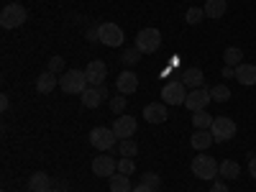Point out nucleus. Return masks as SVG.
<instances>
[{
  "instance_id": "f257e3e1",
  "label": "nucleus",
  "mask_w": 256,
  "mask_h": 192,
  "mask_svg": "<svg viewBox=\"0 0 256 192\" xmlns=\"http://www.w3.org/2000/svg\"><path fill=\"white\" fill-rule=\"evenodd\" d=\"M59 88H62V92H67V95H82L84 90L90 88V82H88L84 70H67V72L59 74Z\"/></svg>"
},
{
  "instance_id": "f03ea898",
  "label": "nucleus",
  "mask_w": 256,
  "mask_h": 192,
  "mask_svg": "<svg viewBox=\"0 0 256 192\" xmlns=\"http://www.w3.org/2000/svg\"><path fill=\"white\" fill-rule=\"evenodd\" d=\"M26 18H28V10L24 6H20V3H10V6H6L3 10H0V26L13 31L18 26H24Z\"/></svg>"
},
{
  "instance_id": "7ed1b4c3",
  "label": "nucleus",
  "mask_w": 256,
  "mask_h": 192,
  "mask_svg": "<svg viewBox=\"0 0 256 192\" xmlns=\"http://www.w3.org/2000/svg\"><path fill=\"white\" fill-rule=\"evenodd\" d=\"M218 169H220V164L208 154H198L195 159H192V174H195L198 180H216Z\"/></svg>"
},
{
  "instance_id": "20e7f679",
  "label": "nucleus",
  "mask_w": 256,
  "mask_h": 192,
  "mask_svg": "<svg viewBox=\"0 0 256 192\" xmlns=\"http://www.w3.org/2000/svg\"><path fill=\"white\" fill-rule=\"evenodd\" d=\"M159 46H162V34H159V28H141V31H138V36H136V49H138L141 54H154V52H159Z\"/></svg>"
},
{
  "instance_id": "39448f33",
  "label": "nucleus",
  "mask_w": 256,
  "mask_h": 192,
  "mask_svg": "<svg viewBox=\"0 0 256 192\" xmlns=\"http://www.w3.org/2000/svg\"><path fill=\"white\" fill-rule=\"evenodd\" d=\"M210 134L218 144H226V141H230L233 136H236V123H233V118H228V116H218V118H212Z\"/></svg>"
},
{
  "instance_id": "423d86ee",
  "label": "nucleus",
  "mask_w": 256,
  "mask_h": 192,
  "mask_svg": "<svg viewBox=\"0 0 256 192\" xmlns=\"http://www.w3.org/2000/svg\"><path fill=\"white\" fill-rule=\"evenodd\" d=\"M162 100L166 105H184L187 100V88L182 84V80H174V82H166L162 88Z\"/></svg>"
},
{
  "instance_id": "0eeeda50",
  "label": "nucleus",
  "mask_w": 256,
  "mask_h": 192,
  "mask_svg": "<svg viewBox=\"0 0 256 192\" xmlns=\"http://www.w3.org/2000/svg\"><path fill=\"white\" fill-rule=\"evenodd\" d=\"M116 131L113 128H105V126H98V128H92L90 131V144L95 146V148H100V152H108V148H113L116 146Z\"/></svg>"
},
{
  "instance_id": "6e6552de",
  "label": "nucleus",
  "mask_w": 256,
  "mask_h": 192,
  "mask_svg": "<svg viewBox=\"0 0 256 192\" xmlns=\"http://www.w3.org/2000/svg\"><path fill=\"white\" fill-rule=\"evenodd\" d=\"M98 34H100V44H105V46H120L123 44V28L118 26V24H100L98 26Z\"/></svg>"
},
{
  "instance_id": "1a4fd4ad",
  "label": "nucleus",
  "mask_w": 256,
  "mask_h": 192,
  "mask_svg": "<svg viewBox=\"0 0 256 192\" xmlns=\"http://www.w3.org/2000/svg\"><path fill=\"white\" fill-rule=\"evenodd\" d=\"M210 88H198V90H192L187 92V100H184V108L192 110V113H198V110H205L208 108V102H210Z\"/></svg>"
},
{
  "instance_id": "9d476101",
  "label": "nucleus",
  "mask_w": 256,
  "mask_h": 192,
  "mask_svg": "<svg viewBox=\"0 0 256 192\" xmlns=\"http://www.w3.org/2000/svg\"><path fill=\"white\" fill-rule=\"evenodd\" d=\"M116 169H118V162L110 154H100L92 159V174L95 177H113Z\"/></svg>"
},
{
  "instance_id": "9b49d317",
  "label": "nucleus",
  "mask_w": 256,
  "mask_h": 192,
  "mask_svg": "<svg viewBox=\"0 0 256 192\" xmlns=\"http://www.w3.org/2000/svg\"><path fill=\"white\" fill-rule=\"evenodd\" d=\"M84 74H88L90 88H98V84H102L105 77H108V64L100 62V59H92L88 67H84Z\"/></svg>"
},
{
  "instance_id": "f8f14e48",
  "label": "nucleus",
  "mask_w": 256,
  "mask_h": 192,
  "mask_svg": "<svg viewBox=\"0 0 256 192\" xmlns=\"http://www.w3.org/2000/svg\"><path fill=\"white\" fill-rule=\"evenodd\" d=\"M116 90L120 95H134L138 90V74L134 70H123L118 74V80H116Z\"/></svg>"
},
{
  "instance_id": "ddd939ff",
  "label": "nucleus",
  "mask_w": 256,
  "mask_h": 192,
  "mask_svg": "<svg viewBox=\"0 0 256 192\" xmlns=\"http://www.w3.org/2000/svg\"><path fill=\"white\" fill-rule=\"evenodd\" d=\"M136 128H138V123H136L134 116H126V113H123V116H118V118L113 120V131H116L118 138H134Z\"/></svg>"
},
{
  "instance_id": "4468645a",
  "label": "nucleus",
  "mask_w": 256,
  "mask_h": 192,
  "mask_svg": "<svg viewBox=\"0 0 256 192\" xmlns=\"http://www.w3.org/2000/svg\"><path fill=\"white\" fill-rule=\"evenodd\" d=\"M105 95H108L105 84H98V88H88V90H84V92L80 95V100H82L84 108H100V102H102Z\"/></svg>"
},
{
  "instance_id": "2eb2a0df",
  "label": "nucleus",
  "mask_w": 256,
  "mask_h": 192,
  "mask_svg": "<svg viewBox=\"0 0 256 192\" xmlns=\"http://www.w3.org/2000/svg\"><path fill=\"white\" fill-rule=\"evenodd\" d=\"M166 118H169L166 102H148L144 108V120H148V123H164Z\"/></svg>"
},
{
  "instance_id": "dca6fc26",
  "label": "nucleus",
  "mask_w": 256,
  "mask_h": 192,
  "mask_svg": "<svg viewBox=\"0 0 256 192\" xmlns=\"http://www.w3.org/2000/svg\"><path fill=\"white\" fill-rule=\"evenodd\" d=\"M59 84V74H54V72H41L38 77H36V90L41 92V95H49L54 88Z\"/></svg>"
},
{
  "instance_id": "f3484780",
  "label": "nucleus",
  "mask_w": 256,
  "mask_h": 192,
  "mask_svg": "<svg viewBox=\"0 0 256 192\" xmlns=\"http://www.w3.org/2000/svg\"><path fill=\"white\" fill-rule=\"evenodd\" d=\"M202 80H205V74H202L200 67H187L182 72V84H184V88H190V90L202 88Z\"/></svg>"
},
{
  "instance_id": "a211bd4d",
  "label": "nucleus",
  "mask_w": 256,
  "mask_h": 192,
  "mask_svg": "<svg viewBox=\"0 0 256 192\" xmlns=\"http://www.w3.org/2000/svg\"><path fill=\"white\" fill-rule=\"evenodd\" d=\"M216 141L212 138V134H210V128H195V134H192V138H190V144H192V148H198V152H205V148Z\"/></svg>"
},
{
  "instance_id": "6ab92c4d",
  "label": "nucleus",
  "mask_w": 256,
  "mask_h": 192,
  "mask_svg": "<svg viewBox=\"0 0 256 192\" xmlns=\"http://www.w3.org/2000/svg\"><path fill=\"white\" fill-rule=\"evenodd\" d=\"M28 190L31 192H49L52 190V177L46 172H34L28 180Z\"/></svg>"
},
{
  "instance_id": "aec40b11",
  "label": "nucleus",
  "mask_w": 256,
  "mask_h": 192,
  "mask_svg": "<svg viewBox=\"0 0 256 192\" xmlns=\"http://www.w3.org/2000/svg\"><path fill=\"white\" fill-rule=\"evenodd\" d=\"M236 80L241 84H246V88L256 84V67H254V64H238V67H236Z\"/></svg>"
},
{
  "instance_id": "412c9836",
  "label": "nucleus",
  "mask_w": 256,
  "mask_h": 192,
  "mask_svg": "<svg viewBox=\"0 0 256 192\" xmlns=\"http://www.w3.org/2000/svg\"><path fill=\"white\" fill-rule=\"evenodd\" d=\"M218 174H220L223 180H238V177H241V164H238L236 159H226V162H220Z\"/></svg>"
},
{
  "instance_id": "4be33fe9",
  "label": "nucleus",
  "mask_w": 256,
  "mask_h": 192,
  "mask_svg": "<svg viewBox=\"0 0 256 192\" xmlns=\"http://www.w3.org/2000/svg\"><path fill=\"white\" fill-rule=\"evenodd\" d=\"M202 10H205L208 18H223L226 10H228V3H226V0H208Z\"/></svg>"
},
{
  "instance_id": "5701e85b",
  "label": "nucleus",
  "mask_w": 256,
  "mask_h": 192,
  "mask_svg": "<svg viewBox=\"0 0 256 192\" xmlns=\"http://www.w3.org/2000/svg\"><path fill=\"white\" fill-rule=\"evenodd\" d=\"M108 182H110V192H134L128 174H120V172H118V174L108 177Z\"/></svg>"
},
{
  "instance_id": "b1692460",
  "label": "nucleus",
  "mask_w": 256,
  "mask_h": 192,
  "mask_svg": "<svg viewBox=\"0 0 256 192\" xmlns=\"http://www.w3.org/2000/svg\"><path fill=\"white\" fill-rule=\"evenodd\" d=\"M241 59H244V52H241L238 46H228V49L223 52V62H226V67H238V64H244Z\"/></svg>"
},
{
  "instance_id": "393cba45",
  "label": "nucleus",
  "mask_w": 256,
  "mask_h": 192,
  "mask_svg": "<svg viewBox=\"0 0 256 192\" xmlns=\"http://www.w3.org/2000/svg\"><path fill=\"white\" fill-rule=\"evenodd\" d=\"M212 118H216V116H210L208 110H198V113H192V126H195L198 131H200V128H210Z\"/></svg>"
},
{
  "instance_id": "a878e982",
  "label": "nucleus",
  "mask_w": 256,
  "mask_h": 192,
  "mask_svg": "<svg viewBox=\"0 0 256 192\" xmlns=\"http://www.w3.org/2000/svg\"><path fill=\"white\" fill-rule=\"evenodd\" d=\"M118 154H120V156H128V159H134V156L138 154V144L131 141V138H123V141L118 144Z\"/></svg>"
},
{
  "instance_id": "bb28decb",
  "label": "nucleus",
  "mask_w": 256,
  "mask_h": 192,
  "mask_svg": "<svg viewBox=\"0 0 256 192\" xmlns=\"http://www.w3.org/2000/svg\"><path fill=\"white\" fill-rule=\"evenodd\" d=\"M210 98L216 102H226L230 100V88L228 84H216V88H210Z\"/></svg>"
},
{
  "instance_id": "cd10ccee",
  "label": "nucleus",
  "mask_w": 256,
  "mask_h": 192,
  "mask_svg": "<svg viewBox=\"0 0 256 192\" xmlns=\"http://www.w3.org/2000/svg\"><path fill=\"white\" fill-rule=\"evenodd\" d=\"M202 18H205V10H200V8H195V6H192V8H187V13H184V20H187L190 26L200 24Z\"/></svg>"
},
{
  "instance_id": "c85d7f7f",
  "label": "nucleus",
  "mask_w": 256,
  "mask_h": 192,
  "mask_svg": "<svg viewBox=\"0 0 256 192\" xmlns=\"http://www.w3.org/2000/svg\"><path fill=\"white\" fill-rule=\"evenodd\" d=\"M134 169H136L134 159H128V156L118 159V172H120V174H128V177H131V174H134Z\"/></svg>"
},
{
  "instance_id": "c756f323",
  "label": "nucleus",
  "mask_w": 256,
  "mask_h": 192,
  "mask_svg": "<svg viewBox=\"0 0 256 192\" xmlns=\"http://www.w3.org/2000/svg\"><path fill=\"white\" fill-rule=\"evenodd\" d=\"M126 105H128V100L126 98H110V110L116 113V116H123V110H126Z\"/></svg>"
},
{
  "instance_id": "7c9ffc66",
  "label": "nucleus",
  "mask_w": 256,
  "mask_h": 192,
  "mask_svg": "<svg viewBox=\"0 0 256 192\" xmlns=\"http://www.w3.org/2000/svg\"><path fill=\"white\" fill-rule=\"evenodd\" d=\"M138 54H141V52H138V49L134 46V49H128V52H126V54H123L120 59H123V64H126V67H134V64H136V62L141 59Z\"/></svg>"
},
{
  "instance_id": "2f4dec72",
  "label": "nucleus",
  "mask_w": 256,
  "mask_h": 192,
  "mask_svg": "<svg viewBox=\"0 0 256 192\" xmlns=\"http://www.w3.org/2000/svg\"><path fill=\"white\" fill-rule=\"evenodd\" d=\"M49 72H54V74H62L64 72V56H52L49 59Z\"/></svg>"
},
{
  "instance_id": "473e14b6",
  "label": "nucleus",
  "mask_w": 256,
  "mask_h": 192,
  "mask_svg": "<svg viewBox=\"0 0 256 192\" xmlns=\"http://www.w3.org/2000/svg\"><path fill=\"white\" fill-rule=\"evenodd\" d=\"M141 182H144V184H148V187H154V190H159L162 177H159V174H154V172H146V174L141 177Z\"/></svg>"
},
{
  "instance_id": "72a5a7b5",
  "label": "nucleus",
  "mask_w": 256,
  "mask_h": 192,
  "mask_svg": "<svg viewBox=\"0 0 256 192\" xmlns=\"http://www.w3.org/2000/svg\"><path fill=\"white\" fill-rule=\"evenodd\" d=\"M210 192H228V184L226 182H216V184L210 187Z\"/></svg>"
},
{
  "instance_id": "f704fd0d",
  "label": "nucleus",
  "mask_w": 256,
  "mask_h": 192,
  "mask_svg": "<svg viewBox=\"0 0 256 192\" xmlns=\"http://www.w3.org/2000/svg\"><path fill=\"white\" fill-rule=\"evenodd\" d=\"M134 192H156L154 187H148V184H144V182H138L136 187H134Z\"/></svg>"
},
{
  "instance_id": "c9c22d12",
  "label": "nucleus",
  "mask_w": 256,
  "mask_h": 192,
  "mask_svg": "<svg viewBox=\"0 0 256 192\" xmlns=\"http://www.w3.org/2000/svg\"><path fill=\"white\" fill-rule=\"evenodd\" d=\"M8 105H10V100H8V95H0V110H8Z\"/></svg>"
},
{
  "instance_id": "e433bc0d",
  "label": "nucleus",
  "mask_w": 256,
  "mask_h": 192,
  "mask_svg": "<svg viewBox=\"0 0 256 192\" xmlns=\"http://www.w3.org/2000/svg\"><path fill=\"white\" fill-rule=\"evenodd\" d=\"M248 174L256 180V156H254V159H248Z\"/></svg>"
},
{
  "instance_id": "4c0bfd02",
  "label": "nucleus",
  "mask_w": 256,
  "mask_h": 192,
  "mask_svg": "<svg viewBox=\"0 0 256 192\" xmlns=\"http://www.w3.org/2000/svg\"><path fill=\"white\" fill-rule=\"evenodd\" d=\"M223 77H236V67H223Z\"/></svg>"
},
{
  "instance_id": "58836bf2",
  "label": "nucleus",
  "mask_w": 256,
  "mask_h": 192,
  "mask_svg": "<svg viewBox=\"0 0 256 192\" xmlns=\"http://www.w3.org/2000/svg\"><path fill=\"white\" fill-rule=\"evenodd\" d=\"M49 192H59V190H49Z\"/></svg>"
}]
</instances>
